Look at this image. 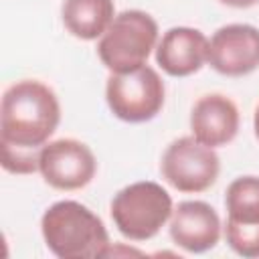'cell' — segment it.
I'll list each match as a JSON object with an SVG mask.
<instances>
[{"instance_id":"obj_6","label":"cell","mask_w":259,"mask_h":259,"mask_svg":"<svg viewBox=\"0 0 259 259\" xmlns=\"http://www.w3.org/2000/svg\"><path fill=\"white\" fill-rule=\"evenodd\" d=\"M164 180L180 192H204L221 172V162L214 148L204 146L194 136L174 140L160 164Z\"/></svg>"},{"instance_id":"obj_14","label":"cell","mask_w":259,"mask_h":259,"mask_svg":"<svg viewBox=\"0 0 259 259\" xmlns=\"http://www.w3.org/2000/svg\"><path fill=\"white\" fill-rule=\"evenodd\" d=\"M225 237H227L229 247L237 255L249 257V259L259 257V223L245 225V223L227 221Z\"/></svg>"},{"instance_id":"obj_7","label":"cell","mask_w":259,"mask_h":259,"mask_svg":"<svg viewBox=\"0 0 259 259\" xmlns=\"http://www.w3.org/2000/svg\"><path fill=\"white\" fill-rule=\"evenodd\" d=\"M38 172L45 182L57 190H79L93 180L97 160L87 144L73 138H61L40 148Z\"/></svg>"},{"instance_id":"obj_15","label":"cell","mask_w":259,"mask_h":259,"mask_svg":"<svg viewBox=\"0 0 259 259\" xmlns=\"http://www.w3.org/2000/svg\"><path fill=\"white\" fill-rule=\"evenodd\" d=\"M227 6H233V8H251L255 4H259V0H219Z\"/></svg>"},{"instance_id":"obj_1","label":"cell","mask_w":259,"mask_h":259,"mask_svg":"<svg viewBox=\"0 0 259 259\" xmlns=\"http://www.w3.org/2000/svg\"><path fill=\"white\" fill-rule=\"evenodd\" d=\"M61 121V105L55 91L36 81L12 83L0 105L2 168L12 174L38 170V152Z\"/></svg>"},{"instance_id":"obj_8","label":"cell","mask_w":259,"mask_h":259,"mask_svg":"<svg viewBox=\"0 0 259 259\" xmlns=\"http://www.w3.org/2000/svg\"><path fill=\"white\" fill-rule=\"evenodd\" d=\"M208 63L227 77H243L259 69V28L241 22L221 26L208 40Z\"/></svg>"},{"instance_id":"obj_2","label":"cell","mask_w":259,"mask_h":259,"mask_svg":"<svg viewBox=\"0 0 259 259\" xmlns=\"http://www.w3.org/2000/svg\"><path fill=\"white\" fill-rule=\"evenodd\" d=\"M49 251L61 259H97L109 253V235L103 221L77 200L51 204L40 219Z\"/></svg>"},{"instance_id":"obj_9","label":"cell","mask_w":259,"mask_h":259,"mask_svg":"<svg viewBox=\"0 0 259 259\" xmlns=\"http://www.w3.org/2000/svg\"><path fill=\"white\" fill-rule=\"evenodd\" d=\"M172 241L188 253H204L221 239V219L204 200H184L170 217Z\"/></svg>"},{"instance_id":"obj_4","label":"cell","mask_w":259,"mask_h":259,"mask_svg":"<svg viewBox=\"0 0 259 259\" xmlns=\"http://www.w3.org/2000/svg\"><path fill=\"white\" fill-rule=\"evenodd\" d=\"M170 194L152 180L134 182L121 188L111 200V219L117 231L130 241H148L160 233L172 217Z\"/></svg>"},{"instance_id":"obj_10","label":"cell","mask_w":259,"mask_h":259,"mask_svg":"<svg viewBox=\"0 0 259 259\" xmlns=\"http://www.w3.org/2000/svg\"><path fill=\"white\" fill-rule=\"evenodd\" d=\"M208 61V38L190 26L168 28L156 49V63L170 77H188Z\"/></svg>"},{"instance_id":"obj_5","label":"cell","mask_w":259,"mask_h":259,"mask_svg":"<svg viewBox=\"0 0 259 259\" xmlns=\"http://www.w3.org/2000/svg\"><path fill=\"white\" fill-rule=\"evenodd\" d=\"M164 95L162 77L148 65L125 73H111L105 85V101L111 113L127 123L154 119L164 105Z\"/></svg>"},{"instance_id":"obj_11","label":"cell","mask_w":259,"mask_h":259,"mask_svg":"<svg viewBox=\"0 0 259 259\" xmlns=\"http://www.w3.org/2000/svg\"><path fill=\"white\" fill-rule=\"evenodd\" d=\"M192 136L204 146L219 148L235 140L239 132V109L223 93L202 95L190 111Z\"/></svg>"},{"instance_id":"obj_3","label":"cell","mask_w":259,"mask_h":259,"mask_svg":"<svg viewBox=\"0 0 259 259\" xmlns=\"http://www.w3.org/2000/svg\"><path fill=\"white\" fill-rule=\"evenodd\" d=\"M156 42L158 22L144 10H123L99 36L97 55L111 73H125L146 65Z\"/></svg>"},{"instance_id":"obj_16","label":"cell","mask_w":259,"mask_h":259,"mask_svg":"<svg viewBox=\"0 0 259 259\" xmlns=\"http://www.w3.org/2000/svg\"><path fill=\"white\" fill-rule=\"evenodd\" d=\"M253 130H255V136H257V140H259V105H257V109H255V117H253Z\"/></svg>"},{"instance_id":"obj_13","label":"cell","mask_w":259,"mask_h":259,"mask_svg":"<svg viewBox=\"0 0 259 259\" xmlns=\"http://www.w3.org/2000/svg\"><path fill=\"white\" fill-rule=\"evenodd\" d=\"M227 221L253 225L259 223V176L235 178L225 194Z\"/></svg>"},{"instance_id":"obj_12","label":"cell","mask_w":259,"mask_h":259,"mask_svg":"<svg viewBox=\"0 0 259 259\" xmlns=\"http://www.w3.org/2000/svg\"><path fill=\"white\" fill-rule=\"evenodd\" d=\"M61 14L65 28L73 36L93 40L101 36L115 18V6L113 0H65Z\"/></svg>"}]
</instances>
